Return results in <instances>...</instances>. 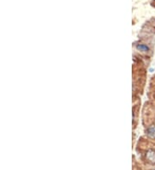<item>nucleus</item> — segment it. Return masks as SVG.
<instances>
[{
    "instance_id": "f257e3e1",
    "label": "nucleus",
    "mask_w": 155,
    "mask_h": 170,
    "mask_svg": "<svg viewBox=\"0 0 155 170\" xmlns=\"http://www.w3.org/2000/svg\"><path fill=\"white\" fill-rule=\"evenodd\" d=\"M146 159L152 163H155V151L153 150H149L146 152Z\"/></svg>"
},
{
    "instance_id": "f03ea898",
    "label": "nucleus",
    "mask_w": 155,
    "mask_h": 170,
    "mask_svg": "<svg viewBox=\"0 0 155 170\" xmlns=\"http://www.w3.org/2000/svg\"><path fill=\"white\" fill-rule=\"evenodd\" d=\"M146 134L152 138H155V126H150L146 130Z\"/></svg>"
},
{
    "instance_id": "7ed1b4c3",
    "label": "nucleus",
    "mask_w": 155,
    "mask_h": 170,
    "mask_svg": "<svg viewBox=\"0 0 155 170\" xmlns=\"http://www.w3.org/2000/svg\"><path fill=\"white\" fill-rule=\"evenodd\" d=\"M136 47H137V49H138V50L141 51V52H147V51L149 50V47H147V46L143 45V44H140V45H138Z\"/></svg>"
}]
</instances>
